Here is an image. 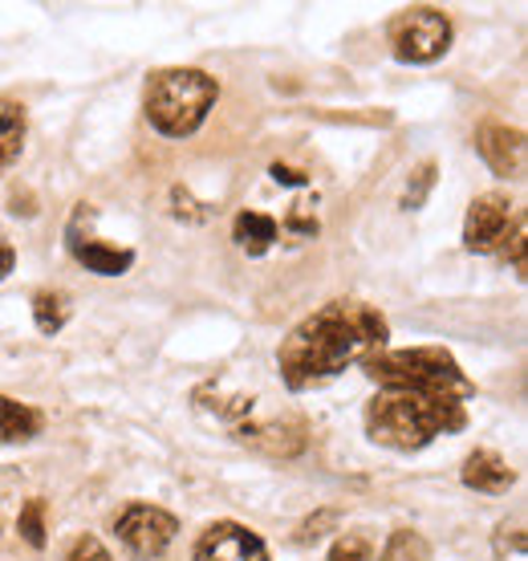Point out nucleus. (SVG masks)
<instances>
[{"label": "nucleus", "instance_id": "nucleus-1", "mask_svg": "<svg viewBox=\"0 0 528 561\" xmlns=\"http://www.w3.org/2000/svg\"><path fill=\"white\" fill-rule=\"evenodd\" d=\"M387 346V318L361 301H330L309 313L277 351L280 379L292 391H309L337 379L346 366L366 363Z\"/></svg>", "mask_w": 528, "mask_h": 561}, {"label": "nucleus", "instance_id": "nucleus-2", "mask_svg": "<svg viewBox=\"0 0 528 561\" xmlns=\"http://www.w3.org/2000/svg\"><path fill=\"white\" fill-rule=\"evenodd\" d=\"M463 403L444 394L418 391H378L366 403V432L375 444L394 451L427 448L435 435L459 432L463 427Z\"/></svg>", "mask_w": 528, "mask_h": 561}, {"label": "nucleus", "instance_id": "nucleus-3", "mask_svg": "<svg viewBox=\"0 0 528 561\" xmlns=\"http://www.w3.org/2000/svg\"><path fill=\"white\" fill-rule=\"evenodd\" d=\"M366 375L378 382V391H418L444 394V399H472V382L459 363L439 346H415V351H378L366 358Z\"/></svg>", "mask_w": 528, "mask_h": 561}, {"label": "nucleus", "instance_id": "nucleus-4", "mask_svg": "<svg viewBox=\"0 0 528 561\" xmlns=\"http://www.w3.org/2000/svg\"><path fill=\"white\" fill-rule=\"evenodd\" d=\"M220 94L216 78L204 70H163L154 73L147 85V118L159 135L168 139H183L199 130V123L208 118L211 102Z\"/></svg>", "mask_w": 528, "mask_h": 561}, {"label": "nucleus", "instance_id": "nucleus-5", "mask_svg": "<svg viewBox=\"0 0 528 561\" xmlns=\"http://www.w3.org/2000/svg\"><path fill=\"white\" fill-rule=\"evenodd\" d=\"M390 45L403 61H435L451 45V21L439 9H403L390 21Z\"/></svg>", "mask_w": 528, "mask_h": 561}, {"label": "nucleus", "instance_id": "nucleus-6", "mask_svg": "<svg viewBox=\"0 0 528 561\" xmlns=\"http://www.w3.org/2000/svg\"><path fill=\"white\" fill-rule=\"evenodd\" d=\"M175 534H180V520L159 505H130L118 517V541L135 558H159L175 541Z\"/></svg>", "mask_w": 528, "mask_h": 561}, {"label": "nucleus", "instance_id": "nucleus-7", "mask_svg": "<svg viewBox=\"0 0 528 561\" xmlns=\"http://www.w3.org/2000/svg\"><path fill=\"white\" fill-rule=\"evenodd\" d=\"M516 225V211H513V199L501 196V192H487L480 196L468 208V220H463V244L472 249V253H496L508 232Z\"/></svg>", "mask_w": 528, "mask_h": 561}, {"label": "nucleus", "instance_id": "nucleus-8", "mask_svg": "<svg viewBox=\"0 0 528 561\" xmlns=\"http://www.w3.org/2000/svg\"><path fill=\"white\" fill-rule=\"evenodd\" d=\"M195 561H268V549L249 525L216 520L208 534L195 541Z\"/></svg>", "mask_w": 528, "mask_h": 561}, {"label": "nucleus", "instance_id": "nucleus-9", "mask_svg": "<svg viewBox=\"0 0 528 561\" xmlns=\"http://www.w3.org/2000/svg\"><path fill=\"white\" fill-rule=\"evenodd\" d=\"M475 147H480L484 163L496 171V175H504V180H520V175H525V154H528L525 130L487 123V127H480V135H475Z\"/></svg>", "mask_w": 528, "mask_h": 561}, {"label": "nucleus", "instance_id": "nucleus-10", "mask_svg": "<svg viewBox=\"0 0 528 561\" xmlns=\"http://www.w3.org/2000/svg\"><path fill=\"white\" fill-rule=\"evenodd\" d=\"M463 484L475 492H487V496H496V492H508L516 484V472L508 468V460L504 456H496V451H472L468 460H463Z\"/></svg>", "mask_w": 528, "mask_h": 561}, {"label": "nucleus", "instance_id": "nucleus-11", "mask_svg": "<svg viewBox=\"0 0 528 561\" xmlns=\"http://www.w3.org/2000/svg\"><path fill=\"white\" fill-rule=\"evenodd\" d=\"M240 439L249 448L280 460V456H297L306 448V427L301 423H261V427H240Z\"/></svg>", "mask_w": 528, "mask_h": 561}, {"label": "nucleus", "instance_id": "nucleus-12", "mask_svg": "<svg viewBox=\"0 0 528 561\" xmlns=\"http://www.w3.org/2000/svg\"><path fill=\"white\" fill-rule=\"evenodd\" d=\"M70 253L82 261L90 273L97 277H118L126 268L135 265V253L130 249H111V244H102V240H82L70 232Z\"/></svg>", "mask_w": 528, "mask_h": 561}, {"label": "nucleus", "instance_id": "nucleus-13", "mask_svg": "<svg viewBox=\"0 0 528 561\" xmlns=\"http://www.w3.org/2000/svg\"><path fill=\"white\" fill-rule=\"evenodd\" d=\"M232 240H237L240 253L264 256L277 240V220L273 216H261V211H240L237 225H232Z\"/></svg>", "mask_w": 528, "mask_h": 561}, {"label": "nucleus", "instance_id": "nucleus-14", "mask_svg": "<svg viewBox=\"0 0 528 561\" xmlns=\"http://www.w3.org/2000/svg\"><path fill=\"white\" fill-rule=\"evenodd\" d=\"M37 432H42V415L28 403H16L9 394H0V444H25Z\"/></svg>", "mask_w": 528, "mask_h": 561}, {"label": "nucleus", "instance_id": "nucleus-15", "mask_svg": "<svg viewBox=\"0 0 528 561\" xmlns=\"http://www.w3.org/2000/svg\"><path fill=\"white\" fill-rule=\"evenodd\" d=\"M25 142V111L13 99H0V168H9Z\"/></svg>", "mask_w": 528, "mask_h": 561}, {"label": "nucleus", "instance_id": "nucleus-16", "mask_svg": "<svg viewBox=\"0 0 528 561\" xmlns=\"http://www.w3.org/2000/svg\"><path fill=\"white\" fill-rule=\"evenodd\" d=\"M33 318H37V330H42V334H57V330L66 325V318H70V297L45 289V294L33 297Z\"/></svg>", "mask_w": 528, "mask_h": 561}, {"label": "nucleus", "instance_id": "nucleus-17", "mask_svg": "<svg viewBox=\"0 0 528 561\" xmlns=\"http://www.w3.org/2000/svg\"><path fill=\"white\" fill-rule=\"evenodd\" d=\"M378 561H432V546H427V537L415 534V529H394Z\"/></svg>", "mask_w": 528, "mask_h": 561}, {"label": "nucleus", "instance_id": "nucleus-18", "mask_svg": "<svg viewBox=\"0 0 528 561\" xmlns=\"http://www.w3.org/2000/svg\"><path fill=\"white\" fill-rule=\"evenodd\" d=\"M16 529H21V537H25L33 549L45 546V501H42V496H33V501L21 508V517H16Z\"/></svg>", "mask_w": 528, "mask_h": 561}, {"label": "nucleus", "instance_id": "nucleus-19", "mask_svg": "<svg viewBox=\"0 0 528 561\" xmlns=\"http://www.w3.org/2000/svg\"><path fill=\"white\" fill-rule=\"evenodd\" d=\"M370 553H375L370 537L346 534V537H337L334 549H330V558H325V561H370Z\"/></svg>", "mask_w": 528, "mask_h": 561}, {"label": "nucleus", "instance_id": "nucleus-20", "mask_svg": "<svg viewBox=\"0 0 528 561\" xmlns=\"http://www.w3.org/2000/svg\"><path fill=\"white\" fill-rule=\"evenodd\" d=\"M432 183H435V163H423V168L415 171V183H406V196H403L406 208H423V199H427V192H432Z\"/></svg>", "mask_w": 528, "mask_h": 561}, {"label": "nucleus", "instance_id": "nucleus-21", "mask_svg": "<svg viewBox=\"0 0 528 561\" xmlns=\"http://www.w3.org/2000/svg\"><path fill=\"white\" fill-rule=\"evenodd\" d=\"M66 561H114L106 553V546L97 541V537H78L70 549H66Z\"/></svg>", "mask_w": 528, "mask_h": 561}, {"label": "nucleus", "instance_id": "nucleus-22", "mask_svg": "<svg viewBox=\"0 0 528 561\" xmlns=\"http://www.w3.org/2000/svg\"><path fill=\"white\" fill-rule=\"evenodd\" d=\"M273 180H277V183H292V187H301V183H306V175H301V171H297V168H285V163H273Z\"/></svg>", "mask_w": 528, "mask_h": 561}, {"label": "nucleus", "instance_id": "nucleus-23", "mask_svg": "<svg viewBox=\"0 0 528 561\" xmlns=\"http://www.w3.org/2000/svg\"><path fill=\"white\" fill-rule=\"evenodd\" d=\"M13 265H16V253H13V244L9 240H0V280L13 273Z\"/></svg>", "mask_w": 528, "mask_h": 561}]
</instances>
